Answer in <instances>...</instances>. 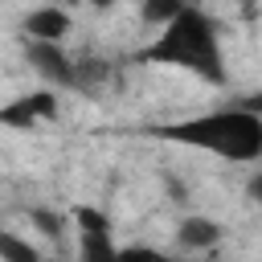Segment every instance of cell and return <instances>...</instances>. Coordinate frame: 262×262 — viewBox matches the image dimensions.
<instances>
[{
  "instance_id": "7a4b0ae2",
  "label": "cell",
  "mask_w": 262,
  "mask_h": 262,
  "mask_svg": "<svg viewBox=\"0 0 262 262\" xmlns=\"http://www.w3.org/2000/svg\"><path fill=\"white\" fill-rule=\"evenodd\" d=\"M139 61L147 66H168V70H184L209 86H225V53H221V33L213 25L209 12H201L196 4H188L168 29L156 33L151 45L139 49Z\"/></svg>"
},
{
  "instance_id": "277c9868",
  "label": "cell",
  "mask_w": 262,
  "mask_h": 262,
  "mask_svg": "<svg viewBox=\"0 0 262 262\" xmlns=\"http://www.w3.org/2000/svg\"><path fill=\"white\" fill-rule=\"evenodd\" d=\"M61 111V98L53 90H29L0 106V127L8 131H37L41 123H53Z\"/></svg>"
},
{
  "instance_id": "6da1fadb",
  "label": "cell",
  "mask_w": 262,
  "mask_h": 262,
  "mask_svg": "<svg viewBox=\"0 0 262 262\" xmlns=\"http://www.w3.org/2000/svg\"><path fill=\"white\" fill-rule=\"evenodd\" d=\"M139 135L164 139V143H176V147H196V151L221 156L229 164L262 160V119L242 111V106H221V111L192 115V119H180V123L139 127Z\"/></svg>"
},
{
  "instance_id": "9c48e42d",
  "label": "cell",
  "mask_w": 262,
  "mask_h": 262,
  "mask_svg": "<svg viewBox=\"0 0 262 262\" xmlns=\"http://www.w3.org/2000/svg\"><path fill=\"white\" fill-rule=\"evenodd\" d=\"M0 262H41V254H37V246L25 242L20 233L0 229Z\"/></svg>"
},
{
  "instance_id": "4fadbf2b",
  "label": "cell",
  "mask_w": 262,
  "mask_h": 262,
  "mask_svg": "<svg viewBox=\"0 0 262 262\" xmlns=\"http://www.w3.org/2000/svg\"><path fill=\"white\" fill-rule=\"evenodd\" d=\"M233 106H242V111H250V115H258V119H262V90H254V94H246V98H237Z\"/></svg>"
},
{
  "instance_id": "ba28073f",
  "label": "cell",
  "mask_w": 262,
  "mask_h": 262,
  "mask_svg": "<svg viewBox=\"0 0 262 262\" xmlns=\"http://www.w3.org/2000/svg\"><path fill=\"white\" fill-rule=\"evenodd\" d=\"M184 8H188V0H143V4H139V16H143V25L168 29Z\"/></svg>"
},
{
  "instance_id": "5b68a950",
  "label": "cell",
  "mask_w": 262,
  "mask_h": 262,
  "mask_svg": "<svg viewBox=\"0 0 262 262\" xmlns=\"http://www.w3.org/2000/svg\"><path fill=\"white\" fill-rule=\"evenodd\" d=\"M25 61L49 82V86H66L78 90V57L66 53V45H49V41H25Z\"/></svg>"
},
{
  "instance_id": "8fae6325",
  "label": "cell",
  "mask_w": 262,
  "mask_h": 262,
  "mask_svg": "<svg viewBox=\"0 0 262 262\" xmlns=\"http://www.w3.org/2000/svg\"><path fill=\"white\" fill-rule=\"evenodd\" d=\"M115 262H176V258H168V254H160L151 246H127V250H119Z\"/></svg>"
},
{
  "instance_id": "30bf717a",
  "label": "cell",
  "mask_w": 262,
  "mask_h": 262,
  "mask_svg": "<svg viewBox=\"0 0 262 262\" xmlns=\"http://www.w3.org/2000/svg\"><path fill=\"white\" fill-rule=\"evenodd\" d=\"M29 217L41 229V237H49V242H61L66 237V217L61 213H53V209H29Z\"/></svg>"
},
{
  "instance_id": "3957f363",
  "label": "cell",
  "mask_w": 262,
  "mask_h": 262,
  "mask_svg": "<svg viewBox=\"0 0 262 262\" xmlns=\"http://www.w3.org/2000/svg\"><path fill=\"white\" fill-rule=\"evenodd\" d=\"M74 229H78V258L82 262H115L119 246L111 233V217L94 205H78L74 209Z\"/></svg>"
},
{
  "instance_id": "8992f818",
  "label": "cell",
  "mask_w": 262,
  "mask_h": 262,
  "mask_svg": "<svg viewBox=\"0 0 262 262\" xmlns=\"http://www.w3.org/2000/svg\"><path fill=\"white\" fill-rule=\"evenodd\" d=\"M20 29H25V41L66 45V37H70L74 20H70V12H66V8H57V4H41V8H33V12L20 20Z\"/></svg>"
},
{
  "instance_id": "52a82bcc",
  "label": "cell",
  "mask_w": 262,
  "mask_h": 262,
  "mask_svg": "<svg viewBox=\"0 0 262 262\" xmlns=\"http://www.w3.org/2000/svg\"><path fill=\"white\" fill-rule=\"evenodd\" d=\"M176 242L184 246V250H213L217 242H221V225L213 221V217H205V213H188L180 225H176Z\"/></svg>"
},
{
  "instance_id": "7c38bea8",
  "label": "cell",
  "mask_w": 262,
  "mask_h": 262,
  "mask_svg": "<svg viewBox=\"0 0 262 262\" xmlns=\"http://www.w3.org/2000/svg\"><path fill=\"white\" fill-rule=\"evenodd\" d=\"M246 196H250V201H254V205L262 209V168H258V172H254V176L246 180Z\"/></svg>"
},
{
  "instance_id": "5bb4252c",
  "label": "cell",
  "mask_w": 262,
  "mask_h": 262,
  "mask_svg": "<svg viewBox=\"0 0 262 262\" xmlns=\"http://www.w3.org/2000/svg\"><path fill=\"white\" fill-rule=\"evenodd\" d=\"M90 8H98V12H106V8H115V0H86Z\"/></svg>"
}]
</instances>
